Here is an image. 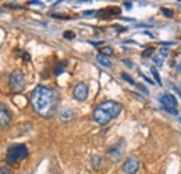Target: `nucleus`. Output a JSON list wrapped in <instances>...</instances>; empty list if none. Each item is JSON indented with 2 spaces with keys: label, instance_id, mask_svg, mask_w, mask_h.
Segmentation results:
<instances>
[{
  "label": "nucleus",
  "instance_id": "1",
  "mask_svg": "<svg viewBox=\"0 0 181 174\" xmlns=\"http://www.w3.org/2000/svg\"><path fill=\"white\" fill-rule=\"evenodd\" d=\"M31 105L35 113L45 118L52 117L57 107V93L48 87L39 85L31 93Z\"/></svg>",
  "mask_w": 181,
  "mask_h": 174
},
{
  "label": "nucleus",
  "instance_id": "2",
  "mask_svg": "<svg viewBox=\"0 0 181 174\" xmlns=\"http://www.w3.org/2000/svg\"><path fill=\"white\" fill-rule=\"evenodd\" d=\"M121 111V105L113 100H106L98 105V107L94 110V120L100 126L110 123L113 118H116Z\"/></svg>",
  "mask_w": 181,
  "mask_h": 174
},
{
  "label": "nucleus",
  "instance_id": "3",
  "mask_svg": "<svg viewBox=\"0 0 181 174\" xmlns=\"http://www.w3.org/2000/svg\"><path fill=\"white\" fill-rule=\"evenodd\" d=\"M28 156V148L24 144H17L9 148L6 155V162L9 164H17L20 160L25 159Z\"/></svg>",
  "mask_w": 181,
  "mask_h": 174
},
{
  "label": "nucleus",
  "instance_id": "4",
  "mask_svg": "<svg viewBox=\"0 0 181 174\" xmlns=\"http://www.w3.org/2000/svg\"><path fill=\"white\" fill-rule=\"evenodd\" d=\"M9 85L11 88L13 92L18 93L21 92L22 89L25 88V77L20 70H15L10 74V78H9Z\"/></svg>",
  "mask_w": 181,
  "mask_h": 174
},
{
  "label": "nucleus",
  "instance_id": "5",
  "mask_svg": "<svg viewBox=\"0 0 181 174\" xmlns=\"http://www.w3.org/2000/svg\"><path fill=\"white\" fill-rule=\"evenodd\" d=\"M72 95H74V98H75L77 100H79V102L85 100V99H87V96H88V87H87V84H85V82H78V84L74 87Z\"/></svg>",
  "mask_w": 181,
  "mask_h": 174
},
{
  "label": "nucleus",
  "instance_id": "6",
  "mask_svg": "<svg viewBox=\"0 0 181 174\" xmlns=\"http://www.w3.org/2000/svg\"><path fill=\"white\" fill-rule=\"evenodd\" d=\"M10 123H11V113L3 103H0V128H7Z\"/></svg>",
  "mask_w": 181,
  "mask_h": 174
},
{
  "label": "nucleus",
  "instance_id": "7",
  "mask_svg": "<svg viewBox=\"0 0 181 174\" xmlns=\"http://www.w3.org/2000/svg\"><path fill=\"white\" fill-rule=\"evenodd\" d=\"M123 168L127 174H135L139 168V160L137 157H130V159H127L124 162Z\"/></svg>",
  "mask_w": 181,
  "mask_h": 174
},
{
  "label": "nucleus",
  "instance_id": "8",
  "mask_svg": "<svg viewBox=\"0 0 181 174\" xmlns=\"http://www.w3.org/2000/svg\"><path fill=\"white\" fill-rule=\"evenodd\" d=\"M160 103H162V107H170V109H177V99H175L173 95L166 93V95L160 96Z\"/></svg>",
  "mask_w": 181,
  "mask_h": 174
},
{
  "label": "nucleus",
  "instance_id": "9",
  "mask_svg": "<svg viewBox=\"0 0 181 174\" xmlns=\"http://www.w3.org/2000/svg\"><path fill=\"white\" fill-rule=\"evenodd\" d=\"M96 60H98V63L105 66V67H112V61L109 60L106 56H103V54H100V53L96 56Z\"/></svg>",
  "mask_w": 181,
  "mask_h": 174
},
{
  "label": "nucleus",
  "instance_id": "10",
  "mask_svg": "<svg viewBox=\"0 0 181 174\" xmlns=\"http://www.w3.org/2000/svg\"><path fill=\"white\" fill-rule=\"evenodd\" d=\"M72 116H74V113H72L71 110H64V111H61V113H60V118H61L63 121L71 120Z\"/></svg>",
  "mask_w": 181,
  "mask_h": 174
},
{
  "label": "nucleus",
  "instance_id": "11",
  "mask_svg": "<svg viewBox=\"0 0 181 174\" xmlns=\"http://www.w3.org/2000/svg\"><path fill=\"white\" fill-rule=\"evenodd\" d=\"M66 66H67V63H66V61H61V63H59L57 66L54 67V70H53L54 75L61 74V72H63V70H64V67H66Z\"/></svg>",
  "mask_w": 181,
  "mask_h": 174
},
{
  "label": "nucleus",
  "instance_id": "12",
  "mask_svg": "<svg viewBox=\"0 0 181 174\" xmlns=\"http://www.w3.org/2000/svg\"><path fill=\"white\" fill-rule=\"evenodd\" d=\"M100 50V54H103V56H112L113 54V49L110 48V46H105V48H102V49H99Z\"/></svg>",
  "mask_w": 181,
  "mask_h": 174
},
{
  "label": "nucleus",
  "instance_id": "13",
  "mask_svg": "<svg viewBox=\"0 0 181 174\" xmlns=\"http://www.w3.org/2000/svg\"><path fill=\"white\" fill-rule=\"evenodd\" d=\"M151 72H152V75L155 77V79H156V84L162 85V79H160V75H159V72H157V70L155 68V67H151Z\"/></svg>",
  "mask_w": 181,
  "mask_h": 174
},
{
  "label": "nucleus",
  "instance_id": "14",
  "mask_svg": "<svg viewBox=\"0 0 181 174\" xmlns=\"http://www.w3.org/2000/svg\"><path fill=\"white\" fill-rule=\"evenodd\" d=\"M121 78L124 79V81H127L128 84H131V85H135V81L133 79V77H130L128 74H121Z\"/></svg>",
  "mask_w": 181,
  "mask_h": 174
},
{
  "label": "nucleus",
  "instance_id": "15",
  "mask_svg": "<svg viewBox=\"0 0 181 174\" xmlns=\"http://www.w3.org/2000/svg\"><path fill=\"white\" fill-rule=\"evenodd\" d=\"M0 174H14V173H13V170L9 166H2L0 167Z\"/></svg>",
  "mask_w": 181,
  "mask_h": 174
},
{
  "label": "nucleus",
  "instance_id": "16",
  "mask_svg": "<svg viewBox=\"0 0 181 174\" xmlns=\"http://www.w3.org/2000/svg\"><path fill=\"white\" fill-rule=\"evenodd\" d=\"M153 52H155V49H153V48L145 49V50L142 52V57H149V56H152V54H153Z\"/></svg>",
  "mask_w": 181,
  "mask_h": 174
},
{
  "label": "nucleus",
  "instance_id": "17",
  "mask_svg": "<svg viewBox=\"0 0 181 174\" xmlns=\"http://www.w3.org/2000/svg\"><path fill=\"white\" fill-rule=\"evenodd\" d=\"M64 38H67V39H74V38H75V33L72 32V31H66V32H64Z\"/></svg>",
  "mask_w": 181,
  "mask_h": 174
},
{
  "label": "nucleus",
  "instance_id": "18",
  "mask_svg": "<svg viewBox=\"0 0 181 174\" xmlns=\"http://www.w3.org/2000/svg\"><path fill=\"white\" fill-rule=\"evenodd\" d=\"M153 61L156 66H163V61H162V56H156L153 57Z\"/></svg>",
  "mask_w": 181,
  "mask_h": 174
},
{
  "label": "nucleus",
  "instance_id": "19",
  "mask_svg": "<svg viewBox=\"0 0 181 174\" xmlns=\"http://www.w3.org/2000/svg\"><path fill=\"white\" fill-rule=\"evenodd\" d=\"M162 13L166 15V17H169V18L173 17V11H171V10H169V9H162Z\"/></svg>",
  "mask_w": 181,
  "mask_h": 174
},
{
  "label": "nucleus",
  "instance_id": "20",
  "mask_svg": "<svg viewBox=\"0 0 181 174\" xmlns=\"http://www.w3.org/2000/svg\"><path fill=\"white\" fill-rule=\"evenodd\" d=\"M169 54V49L167 48H162L160 49V56H167Z\"/></svg>",
  "mask_w": 181,
  "mask_h": 174
},
{
  "label": "nucleus",
  "instance_id": "21",
  "mask_svg": "<svg viewBox=\"0 0 181 174\" xmlns=\"http://www.w3.org/2000/svg\"><path fill=\"white\" fill-rule=\"evenodd\" d=\"M92 160H94V164H95V167H96V166L100 163V157H99V156H95Z\"/></svg>",
  "mask_w": 181,
  "mask_h": 174
},
{
  "label": "nucleus",
  "instance_id": "22",
  "mask_svg": "<svg viewBox=\"0 0 181 174\" xmlns=\"http://www.w3.org/2000/svg\"><path fill=\"white\" fill-rule=\"evenodd\" d=\"M123 63L125 64L127 67H133V63H131V61L128 60V59H124V60H123Z\"/></svg>",
  "mask_w": 181,
  "mask_h": 174
},
{
  "label": "nucleus",
  "instance_id": "23",
  "mask_svg": "<svg viewBox=\"0 0 181 174\" xmlns=\"http://www.w3.org/2000/svg\"><path fill=\"white\" fill-rule=\"evenodd\" d=\"M22 57H24V60L25 61H29L31 60V56L28 53H22Z\"/></svg>",
  "mask_w": 181,
  "mask_h": 174
},
{
  "label": "nucleus",
  "instance_id": "24",
  "mask_svg": "<svg viewBox=\"0 0 181 174\" xmlns=\"http://www.w3.org/2000/svg\"><path fill=\"white\" fill-rule=\"evenodd\" d=\"M124 4H125V9H131V3H128V2H125V3H124Z\"/></svg>",
  "mask_w": 181,
  "mask_h": 174
},
{
  "label": "nucleus",
  "instance_id": "25",
  "mask_svg": "<svg viewBox=\"0 0 181 174\" xmlns=\"http://www.w3.org/2000/svg\"><path fill=\"white\" fill-rule=\"evenodd\" d=\"M28 4H42V3H40V2H29Z\"/></svg>",
  "mask_w": 181,
  "mask_h": 174
},
{
  "label": "nucleus",
  "instance_id": "26",
  "mask_svg": "<svg viewBox=\"0 0 181 174\" xmlns=\"http://www.w3.org/2000/svg\"><path fill=\"white\" fill-rule=\"evenodd\" d=\"M180 121H181V116H180Z\"/></svg>",
  "mask_w": 181,
  "mask_h": 174
},
{
  "label": "nucleus",
  "instance_id": "27",
  "mask_svg": "<svg viewBox=\"0 0 181 174\" xmlns=\"http://www.w3.org/2000/svg\"><path fill=\"white\" fill-rule=\"evenodd\" d=\"M0 11H2V10H0Z\"/></svg>",
  "mask_w": 181,
  "mask_h": 174
}]
</instances>
